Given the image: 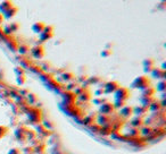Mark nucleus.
<instances>
[{
	"label": "nucleus",
	"instance_id": "obj_19",
	"mask_svg": "<svg viewBox=\"0 0 166 154\" xmlns=\"http://www.w3.org/2000/svg\"><path fill=\"white\" fill-rule=\"evenodd\" d=\"M18 13V8L17 7H15V6H13L10 9H8L6 13L3 14L2 16H3V18H7V19H10V18H13V17H15L16 16V14Z\"/></svg>",
	"mask_w": 166,
	"mask_h": 154
},
{
	"label": "nucleus",
	"instance_id": "obj_24",
	"mask_svg": "<svg viewBox=\"0 0 166 154\" xmlns=\"http://www.w3.org/2000/svg\"><path fill=\"white\" fill-rule=\"evenodd\" d=\"M79 99H80L81 101H84V102H89V101L91 100V93L88 90H85L82 94L79 95Z\"/></svg>",
	"mask_w": 166,
	"mask_h": 154
},
{
	"label": "nucleus",
	"instance_id": "obj_8",
	"mask_svg": "<svg viewBox=\"0 0 166 154\" xmlns=\"http://www.w3.org/2000/svg\"><path fill=\"white\" fill-rule=\"evenodd\" d=\"M15 136L19 142H25L26 140V127L25 126H19L15 130Z\"/></svg>",
	"mask_w": 166,
	"mask_h": 154
},
{
	"label": "nucleus",
	"instance_id": "obj_17",
	"mask_svg": "<svg viewBox=\"0 0 166 154\" xmlns=\"http://www.w3.org/2000/svg\"><path fill=\"white\" fill-rule=\"evenodd\" d=\"M63 95H64L65 102L69 103V104H73V102L76 100V95H75V93H74V92H72V91H67V92H65Z\"/></svg>",
	"mask_w": 166,
	"mask_h": 154
},
{
	"label": "nucleus",
	"instance_id": "obj_41",
	"mask_svg": "<svg viewBox=\"0 0 166 154\" xmlns=\"http://www.w3.org/2000/svg\"><path fill=\"white\" fill-rule=\"evenodd\" d=\"M102 94H105V91L102 87H100V89H98L96 92H95V95H97V96H101Z\"/></svg>",
	"mask_w": 166,
	"mask_h": 154
},
{
	"label": "nucleus",
	"instance_id": "obj_3",
	"mask_svg": "<svg viewBox=\"0 0 166 154\" xmlns=\"http://www.w3.org/2000/svg\"><path fill=\"white\" fill-rule=\"evenodd\" d=\"M114 95H115V100H120V101H127V99L130 98V91L129 89H126V87H122V86H120L116 92L114 93Z\"/></svg>",
	"mask_w": 166,
	"mask_h": 154
},
{
	"label": "nucleus",
	"instance_id": "obj_11",
	"mask_svg": "<svg viewBox=\"0 0 166 154\" xmlns=\"http://www.w3.org/2000/svg\"><path fill=\"white\" fill-rule=\"evenodd\" d=\"M118 113H120L121 117H123V118H125V119H127V118H130V117H132V116H133V107L124 105L123 108H121V109H120Z\"/></svg>",
	"mask_w": 166,
	"mask_h": 154
},
{
	"label": "nucleus",
	"instance_id": "obj_14",
	"mask_svg": "<svg viewBox=\"0 0 166 154\" xmlns=\"http://www.w3.org/2000/svg\"><path fill=\"white\" fill-rule=\"evenodd\" d=\"M143 125H145V120H143L142 117H138V116H137L136 118L131 119V126H132L133 128L141 129V127H143Z\"/></svg>",
	"mask_w": 166,
	"mask_h": 154
},
{
	"label": "nucleus",
	"instance_id": "obj_27",
	"mask_svg": "<svg viewBox=\"0 0 166 154\" xmlns=\"http://www.w3.org/2000/svg\"><path fill=\"white\" fill-rule=\"evenodd\" d=\"M35 137H37V131L26 127V140H28V141H32V140L35 138Z\"/></svg>",
	"mask_w": 166,
	"mask_h": 154
},
{
	"label": "nucleus",
	"instance_id": "obj_32",
	"mask_svg": "<svg viewBox=\"0 0 166 154\" xmlns=\"http://www.w3.org/2000/svg\"><path fill=\"white\" fill-rule=\"evenodd\" d=\"M101 82V78L98 76H92L88 78V84H99Z\"/></svg>",
	"mask_w": 166,
	"mask_h": 154
},
{
	"label": "nucleus",
	"instance_id": "obj_39",
	"mask_svg": "<svg viewBox=\"0 0 166 154\" xmlns=\"http://www.w3.org/2000/svg\"><path fill=\"white\" fill-rule=\"evenodd\" d=\"M105 102H107V100H106V99H102V98H96V99L93 100V103H95V104H100V105Z\"/></svg>",
	"mask_w": 166,
	"mask_h": 154
},
{
	"label": "nucleus",
	"instance_id": "obj_10",
	"mask_svg": "<svg viewBox=\"0 0 166 154\" xmlns=\"http://www.w3.org/2000/svg\"><path fill=\"white\" fill-rule=\"evenodd\" d=\"M98 120V125L99 126H107V125H111L113 124V117L111 116L107 115H100L97 118Z\"/></svg>",
	"mask_w": 166,
	"mask_h": 154
},
{
	"label": "nucleus",
	"instance_id": "obj_18",
	"mask_svg": "<svg viewBox=\"0 0 166 154\" xmlns=\"http://www.w3.org/2000/svg\"><path fill=\"white\" fill-rule=\"evenodd\" d=\"M44 27H46V24H44L43 22H37V23H34V24L32 25V31H33L35 34H40L42 31L44 30Z\"/></svg>",
	"mask_w": 166,
	"mask_h": 154
},
{
	"label": "nucleus",
	"instance_id": "obj_34",
	"mask_svg": "<svg viewBox=\"0 0 166 154\" xmlns=\"http://www.w3.org/2000/svg\"><path fill=\"white\" fill-rule=\"evenodd\" d=\"M16 82H17V84H18V85H24V84H25V82H26V76H25V74H24V75H19V76H17Z\"/></svg>",
	"mask_w": 166,
	"mask_h": 154
},
{
	"label": "nucleus",
	"instance_id": "obj_43",
	"mask_svg": "<svg viewBox=\"0 0 166 154\" xmlns=\"http://www.w3.org/2000/svg\"><path fill=\"white\" fill-rule=\"evenodd\" d=\"M2 35H5V34H3V31H2V30H1V28H0V36H1V38H2Z\"/></svg>",
	"mask_w": 166,
	"mask_h": 154
},
{
	"label": "nucleus",
	"instance_id": "obj_30",
	"mask_svg": "<svg viewBox=\"0 0 166 154\" xmlns=\"http://www.w3.org/2000/svg\"><path fill=\"white\" fill-rule=\"evenodd\" d=\"M17 51L19 52L21 54H23V56H25L28 51H30V48H28V45L26 44H21V45H18V49H17Z\"/></svg>",
	"mask_w": 166,
	"mask_h": 154
},
{
	"label": "nucleus",
	"instance_id": "obj_33",
	"mask_svg": "<svg viewBox=\"0 0 166 154\" xmlns=\"http://www.w3.org/2000/svg\"><path fill=\"white\" fill-rule=\"evenodd\" d=\"M14 73L17 75V76H19V75H24V74H25L24 67H22V66H16V67L14 68Z\"/></svg>",
	"mask_w": 166,
	"mask_h": 154
},
{
	"label": "nucleus",
	"instance_id": "obj_16",
	"mask_svg": "<svg viewBox=\"0 0 166 154\" xmlns=\"http://www.w3.org/2000/svg\"><path fill=\"white\" fill-rule=\"evenodd\" d=\"M13 6H14V5H13V2H12L10 0H3V1L0 3V14L3 15L8 9H10Z\"/></svg>",
	"mask_w": 166,
	"mask_h": 154
},
{
	"label": "nucleus",
	"instance_id": "obj_36",
	"mask_svg": "<svg viewBox=\"0 0 166 154\" xmlns=\"http://www.w3.org/2000/svg\"><path fill=\"white\" fill-rule=\"evenodd\" d=\"M111 54H113V50L111 49H104L102 51L100 52V56L104 57V58H107V57H109Z\"/></svg>",
	"mask_w": 166,
	"mask_h": 154
},
{
	"label": "nucleus",
	"instance_id": "obj_13",
	"mask_svg": "<svg viewBox=\"0 0 166 154\" xmlns=\"http://www.w3.org/2000/svg\"><path fill=\"white\" fill-rule=\"evenodd\" d=\"M150 74H151V77L152 78H156V79H164L165 78V70H162L160 68H154L151 72H150Z\"/></svg>",
	"mask_w": 166,
	"mask_h": 154
},
{
	"label": "nucleus",
	"instance_id": "obj_28",
	"mask_svg": "<svg viewBox=\"0 0 166 154\" xmlns=\"http://www.w3.org/2000/svg\"><path fill=\"white\" fill-rule=\"evenodd\" d=\"M63 80H66V82H72L75 76H74V74L73 73H68V72H66V73H63L62 74V77H60Z\"/></svg>",
	"mask_w": 166,
	"mask_h": 154
},
{
	"label": "nucleus",
	"instance_id": "obj_42",
	"mask_svg": "<svg viewBox=\"0 0 166 154\" xmlns=\"http://www.w3.org/2000/svg\"><path fill=\"white\" fill-rule=\"evenodd\" d=\"M3 19H5V18H3V16H2L1 14H0V24H1L2 22H3Z\"/></svg>",
	"mask_w": 166,
	"mask_h": 154
},
{
	"label": "nucleus",
	"instance_id": "obj_5",
	"mask_svg": "<svg viewBox=\"0 0 166 154\" xmlns=\"http://www.w3.org/2000/svg\"><path fill=\"white\" fill-rule=\"evenodd\" d=\"M116 111V109H115V107H114V103L111 102H105L102 103L101 105H100V108H99V112H100V115H107V116H111L114 112Z\"/></svg>",
	"mask_w": 166,
	"mask_h": 154
},
{
	"label": "nucleus",
	"instance_id": "obj_40",
	"mask_svg": "<svg viewBox=\"0 0 166 154\" xmlns=\"http://www.w3.org/2000/svg\"><path fill=\"white\" fill-rule=\"evenodd\" d=\"M100 127H101V126H99L98 124H96V125H95V127H93L92 125H90V128H91V131H92V133H99Z\"/></svg>",
	"mask_w": 166,
	"mask_h": 154
},
{
	"label": "nucleus",
	"instance_id": "obj_4",
	"mask_svg": "<svg viewBox=\"0 0 166 154\" xmlns=\"http://www.w3.org/2000/svg\"><path fill=\"white\" fill-rule=\"evenodd\" d=\"M39 36H40V43H41V42H44V41H48V40H50V38H54V26L46 25L44 30L39 34Z\"/></svg>",
	"mask_w": 166,
	"mask_h": 154
},
{
	"label": "nucleus",
	"instance_id": "obj_37",
	"mask_svg": "<svg viewBox=\"0 0 166 154\" xmlns=\"http://www.w3.org/2000/svg\"><path fill=\"white\" fill-rule=\"evenodd\" d=\"M23 153L24 154H35V151H34V146H26V147H24V150H23Z\"/></svg>",
	"mask_w": 166,
	"mask_h": 154
},
{
	"label": "nucleus",
	"instance_id": "obj_25",
	"mask_svg": "<svg viewBox=\"0 0 166 154\" xmlns=\"http://www.w3.org/2000/svg\"><path fill=\"white\" fill-rule=\"evenodd\" d=\"M156 91H158V92H162V93H164L166 91V82L165 79H160L158 83H157V86H156Z\"/></svg>",
	"mask_w": 166,
	"mask_h": 154
},
{
	"label": "nucleus",
	"instance_id": "obj_38",
	"mask_svg": "<svg viewBox=\"0 0 166 154\" xmlns=\"http://www.w3.org/2000/svg\"><path fill=\"white\" fill-rule=\"evenodd\" d=\"M8 154H22V151H21V148H18V147H13V148L9 150Z\"/></svg>",
	"mask_w": 166,
	"mask_h": 154
},
{
	"label": "nucleus",
	"instance_id": "obj_1",
	"mask_svg": "<svg viewBox=\"0 0 166 154\" xmlns=\"http://www.w3.org/2000/svg\"><path fill=\"white\" fill-rule=\"evenodd\" d=\"M150 86V79L147 76H139L137 77L132 84H131V89H138V90L143 91L145 89Z\"/></svg>",
	"mask_w": 166,
	"mask_h": 154
},
{
	"label": "nucleus",
	"instance_id": "obj_35",
	"mask_svg": "<svg viewBox=\"0 0 166 154\" xmlns=\"http://www.w3.org/2000/svg\"><path fill=\"white\" fill-rule=\"evenodd\" d=\"M152 131H154L152 127H142V129H140V133H142L143 135H150Z\"/></svg>",
	"mask_w": 166,
	"mask_h": 154
},
{
	"label": "nucleus",
	"instance_id": "obj_23",
	"mask_svg": "<svg viewBox=\"0 0 166 154\" xmlns=\"http://www.w3.org/2000/svg\"><path fill=\"white\" fill-rule=\"evenodd\" d=\"M6 43H7V45H8V48L12 50V51H17V49H18V43L15 41V40H6Z\"/></svg>",
	"mask_w": 166,
	"mask_h": 154
},
{
	"label": "nucleus",
	"instance_id": "obj_26",
	"mask_svg": "<svg viewBox=\"0 0 166 154\" xmlns=\"http://www.w3.org/2000/svg\"><path fill=\"white\" fill-rule=\"evenodd\" d=\"M155 93H156L155 87L149 86V87H147V89H145V90L142 91V96H154Z\"/></svg>",
	"mask_w": 166,
	"mask_h": 154
},
{
	"label": "nucleus",
	"instance_id": "obj_12",
	"mask_svg": "<svg viewBox=\"0 0 166 154\" xmlns=\"http://www.w3.org/2000/svg\"><path fill=\"white\" fill-rule=\"evenodd\" d=\"M143 70H145V73H150L152 69L155 68V60L152 59V58H147V59H145L143 60Z\"/></svg>",
	"mask_w": 166,
	"mask_h": 154
},
{
	"label": "nucleus",
	"instance_id": "obj_20",
	"mask_svg": "<svg viewBox=\"0 0 166 154\" xmlns=\"http://www.w3.org/2000/svg\"><path fill=\"white\" fill-rule=\"evenodd\" d=\"M99 134L104 135V136H111L113 134V126L111 125H107V126H101Z\"/></svg>",
	"mask_w": 166,
	"mask_h": 154
},
{
	"label": "nucleus",
	"instance_id": "obj_9",
	"mask_svg": "<svg viewBox=\"0 0 166 154\" xmlns=\"http://www.w3.org/2000/svg\"><path fill=\"white\" fill-rule=\"evenodd\" d=\"M35 131H37V135H39L40 137H49V136L53 134V131H51V130L47 129L43 125H42V124L37 125V127H35Z\"/></svg>",
	"mask_w": 166,
	"mask_h": 154
},
{
	"label": "nucleus",
	"instance_id": "obj_6",
	"mask_svg": "<svg viewBox=\"0 0 166 154\" xmlns=\"http://www.w3.org/2000/svg\"><path fill=\"white\" fill-rule=\"evenodd\" d=\"M121 85L118 84V82H116V80H111V82H107V83H105V85H104V91H105V94H111V93H115L116 90L120 87Z\"/></svg>",
	"mask_w": 166,
	"mask_h": 154
},
{
	"label": "nucleus",
	"instance_id": "obj_15",
	"mask_svg": "<svg viewBox=\"0 0 166 154\" xmlns=\"http://www.w3.org/2000/svg\"><path fill=\"white\" fill-rule=\"evenodd\" d=\"M149 111L148 107H145V105H139L137 108H133V115H137L138 117H142V116L147 115Z\"/></svg>",
	"mask_w": 166,
	"mask_h": 154
},
{
	"label": "nucleus",
	"instance_id": "obj_29",
	"mask_svg": "<svg viewBox=\"0 0 166 154\" xmlns=\"http://www.w3.org/2000/svg\"><path fill=\"white\" fill-rule=\"evenodd\" d=\"M9 131V127L8 126H5V125H0V140H2L3 137L7 136Z\"/></svg>",
	"mask_w": 166,
	"mask_h": 154
},
{
	"label": "nucleus",
	"instance_id": "obj_31",
	"mask_svg": "<svg viewBox=\"0 0 166 154\" xmlns=\"http://www.w3.org/2000/svg\"><path fill=\"white\" fill-rule=\"evenodd\" d=\"M28 104H34V103L38 102V96L33 93H28Z\"/></svg>",
	"mask_w": 166,
	"mask_h": 154
},
{
	"label": "nucleus",
	"instance_id": "obj_22",
	"mask_svg": "<svg viewBox=\"0 0 166 154\" xmlns=\"http://www.w3.org/2000/svg\"><path fill=\"white\" fill-rule=\"evenodd\" d=\"M155 96H142L140 98V102H141V105H145V107H149L154 101H155Z\"/></svg>",
	"mask_w": 166,
	"mask_h": 154
},
{
	"label": "nucleus",
	"instance_id": "obj_2",
	"mask_svg": "<svg viewBox=\"0 0 166 154\" xmlns=\"http://www.w3.org/2000/svg\"><path fill=\"white\" fill-rule=\"evenodd\" d=\"M26 113H28V119L31 120V122H33V124H35V125L41 124L42 113L40 109L34 108V107H30V108H28V111H26Z\"/></svg>",
	"mask_w": 166,
	"mask_h": 154
},
{
	"label": "nucleus",
	"instance_id": "obj_7",
	"mask_svg": "<svg viewBox=\"0 0 166 154\" xmlns=\"http://www.w3.org/2000/svg\"><path fill=\"white\" fill-rule=\"evenodd\" d=\"M30 51H31L32 57H33V58H35V59H42V58L44 57V54H46L44 48L42 47L41 44H38V45L33 47Z\"/></svg>",
	"mask_w": 166,
	"mask_h": 154
},
{
	"label": "nucleus",
	"instance_id": "obj_21",
	"mask_svg": "<svg viewBox=\"0 0 166 154\" xmlns=\"http://www.w3.org/2000/svg\"><path fill=\"white\" fill-rule=\"evenodd\" d=\"M148 109H149V111H152V112H159V111L163 109V107H162V104H160L159 101L155 100V101L148 107Z\"/></svg>",
	"mask_w": 166,
	"mask_h": 154
}]
</instances>
